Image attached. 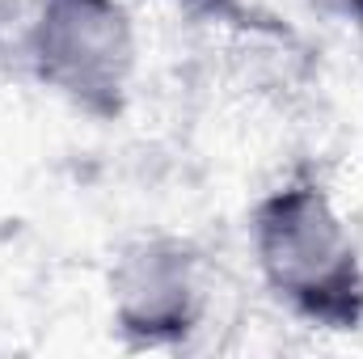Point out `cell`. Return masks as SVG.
I'll list each match as a JSON object with an SVG mask.
<instances>
[{
    "instance_id": "obj_4",
    "label": "cell",
    "mask_w": 363,
    "mask_h": 359,
    "mask_svg": "<svg viewBox=\"0 0 363 359\" xmlns=\"http://www.w3.org/2000/svg\"><path fill=\"white\" fill-rule=\"evenodd\" d=\"M34 9H38V0H0V55H17L21 60Z\"/></svg>"
},
{
    "instance_id": "obj_1",
    "label": "cell",
    "mask_w": 363,
    "mask_h": 359,
    "mask_svg": "<svg viewBox=\"0 0 363 359\" xmlns=\"http://www.w3.org/2000/svg\"><path fill=\"white\" fill-rule=\"evenodd\" d=\"M250 250L262 287L313 330H363V254L334 194L313 174L271 186L250 211Z\"/></svg>"
},
{
    "instance_id": "obj_3",
    "label": "cell",
    "mask_w": 363,
    "mask_h": 359,
    "mask_svg": "<svg viewBox=\"0 0 363 359\" xmlns=\"http://www.w3.org/2000/svg\"><path fill=\"white\" fill-rule=\"evenodd\" d=\"M110 326L131 351L186 347L211 309V275L194 241L148 233L127 241L106 275Z\"/></svg>"
},
{
    "instance_id": "obj_2",
    "label": "cell",
    "mask_w": 363,
    "mask_h": 359,
    "mask_svg": "<svg viewBox=\"0 0 363 359\" xmlns=\"http://www.w3.org/2000/svg\"><path fill=\"white\" fill-rule=\"evenodd\" d=\"M26 72L93 123H118L140 72V34L123 0H38Z\"/></svg>"
}]
</instances>
